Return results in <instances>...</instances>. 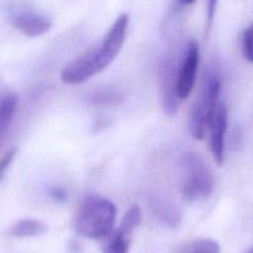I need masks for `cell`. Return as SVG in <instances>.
I'll list each match as a JSON object with an SVG mask.
<instances>
[{
	"instance_id": "3",
	"label": "cell",
	"mask_w": 253,
	"mask_h": 253,
	"mask_svg": "<svg viewBox=\"0 0 253 253\" xmlns=\"http://www.w3.org/2000/svg\"><path fill=\"white\" fill-rule=\"evenodd\" d=\"M181 191L187 201H198L209 198L215 187L212 171L201 155L187 152L181 162Z\"/></svg>"
},
{
	"instance_id": "14",
	"label": "cell",
	"mask_w": 253,
	"mask_h": 253,
	"mask_svg": "<svg viewBox=\"0 0 253 253\" xmlns=\"http://www.w3.org/2000/svg\"><path fill=\"white\" fill-rule=\"evenodd\" d=\"M187 253H220V245L210 238H201L190 246Z\"/></svg>"
},
{
	"instance_id": "8",
	"label": "cell",
	"mask_w": 253,
	"mask_h": 253,
	"mask_svg": "<svg viewBox=\"0 0 253 253\" xmlns=\"http://www.w3.org/2000/svg\"><path fill=\"white\" fill-rule=\"evenodd\" d=\"M227 108L226 104L220 101L209 124L210 149L217 165H222L225 162V134L227 130Z\"/></svg>"
},
{
	"instance_id": "18",
	"label": "cell",
	"mask_w": 253,
	"mask_h": 253,
	"mask_svg": "<svg viewBox=\"0 0 253 253\" xmlns=\"http://www.w3.org/2000/svg\"><path fill=\"white\" fill-rule=\"evenodd\" d=\"M48 195L56 203H66L69 200V193L63 186H52L48 189Z\"/></svg>"
},
{
	"instance_id": "6",
	"label": "cell",
	"mask_w": 253,
	"mask_h": 253,
	"mask_svg": "<svg viewBox=\"0 0 253 253\" xmlns=\"http://www.w3.org/2000/svg\"><path fill=\"white\" fill-rule=\"evenodd\" d=\"M200 51L196 41H189L185 46L182 58L180 61L179 77H177V94L181 101L190 96L195 84L196 74H198Z\"/></svg>"
},
{
	"instance_id": "1",
	"label": "cell",
	"mask_w": 253,
	"mask_h": 253,
	"mask_svg": "<svg viewBox=\"0 0 253 253\" xmlns=\"http://www.w3.org/2000/svg\"><path fill=\"white\" fill-rule=\"evenodd\" d=\"M128 24H129L128 14L119 15L101 42L92 46L81 56L63 67L61 72L62 82L66 84H84L94 75L107 69L123 47Z\"/></svg>"
},
{
	"instance_id": "17",
	"label": "cell",
	"mask_w": 253,
	"mask_h": 253,
	"mask_svg": "<svg viewBox=\"0 0 253 253\" xmlns=\"http://www.w3.org/2000/svg\"><path fill=\"white\" fill-rule=\"evenodd\" d=\"M16 153H18V149L16 148H11L9 149L3 157L0 158V181L3 180V177L5 176L6 171L9 170L10 165L13 164L14 159L16 157Z\"/></svg>"
},
{
	"instance_id": "16",
	"label": "cell",
	"mask_w": 253,
	"mask_h": 253,
	"mask_svg": "<svg viewBox=\"0 0 253 253\" xmlns=\"http://www.w3.org/2000/svg\"><path fill=\"white\" fill-rule=\"evenodd\" d=\"M242 52L246 60L253 63V23L242 34Z\"/></svg>"
},
{
	"instance_id": "12",
	"label": "cell",
	"mask_w": 253,
	"mask_h": 253,
	"mask_svg": "<svg viewBox=\"0 0 253 253\" xmlns=\"http://www.w3.org/2000/svg\"><path fill=\"white\" fill-rule=\"evenodd\" d=\"M129 251V236L121 230L112 231L106 237L102 252L103 253H128Z\"/></svg>"
},
{
	"instance_id": "2",
	"label": "cell",
	"mask_w": 253,
	"mask_h": 253,
	"mask_svg": "<svg viewBox=\"0 0 253 253\" xmlns=\"http://www.w3.org/2000/svg\"><path fill=\"white\" fill-rule=\"evenodd\" d=\"M116 205L101 195H87L80 204L75 216V230L89 240L106 238L116 223Z\"/></svg>"
},
{
	"instance_id": "11",
	"label": "cell",
	"mask_w": 253,
	"mask_h": 253,
	"mask_svg": "<svg viewBox=\"0 0 253 253\" xmlns=\"http://www.w3.org/2000/svg\"><path fill=\"white\" fill-rule=\"evenodd\" d=\"M47 232V226L40 220L35 218H23L14 223L9 230V235L16 238L36 237Z\"/></svg>"
},
{
	"instance_id": "5",
	"label": "cell",
	"mask_w": 253,
	"mask_h": 253,
	"mask_svg": "<svg viewBox=\"0 0 253 253\" xmlns=\"http://www.w3.org/2000/svg\"><path fill=\"white\" fill-rule=\"evenodd\" d=\"M10 21L16 30L29 38H39L47 33L52 21L46 15L31 10L26 6H14L10 10Z\"/></svg>"
},
{
	"instance_id": "4",
	"label": "cell",
	"mask_w": 253,
	"mask_h": 253,
	"mask_svg": "<svg viewBox=\"0 0 253 253\" xmlns=\"http://www.w3.org/2000/svg\"><path fill=\"white\" fill-rule=\"evenodd\" d=\"M220 79L216 75H208L190 114V133L195 139H203L205 137L211 117L220 102Z\"/></svg>"
},
{
	"instance_id": "19",
	"label": "cell",
	"mask_w": 253,
	"mask_h": 253,
	"mask_svg": "<svg viewBox=\"0 0 253 253\" xmlns=\"http://www.w3.org/2000/svg\"><path fill=\"white\" fill-rule=\"evenodd\" d=\"M216 6H217V0H208V30H210V26L215 18Z\"/></svg>"
},
{
	"instance_id": "20",
	"label": "cell",
	"mask_w": 253,
	"mask_h": 253,
	"mask_svg": "<svg viewBox=\"0 0 253 253\" xmlns=\"http://www.w3.org/2000/svg\"><path fill=\"white\" fill-rule=\"evenodd\" d=\"M196 0H177V3L180 4L181 6H189V5H193L195 3Z\"/></svg>"
},
{
	"instance_id": "9",
	"label": "cell",
	"mask_w": 253,
	"mask_h": 253,
	"mask_svg": "<svg viewBox=\"0 0 253 253\" xmlns=\"http://www.w3.org/2000/svg\"><path fill=\"white\" fill-rule=\"evenodd\" d=\"M150 208L155 217L159 218L163 223L169 227H177L181 221V212L179 209L170 201L162 198H153L150 201Z\"/></svg>"
},
{
	"instance_id": "13",
	"label": "cell",
	"mask_w": 253,
	"mask_h": 253,
	"mask_svg": "<svg viewBox=\"0 0 253 253\" xmlns=\"http://www.w3.org/2000/svg\"><path fill=\"white\" fill-rule=\"evenodd\" d=\"M140 221H142V211L138 206H132L124 215L119 230L126 233V236H129L139 226Z\"/></svg>"
},
{
	"instance_id": "10",
	"label": "cell",
	"mask_w": 253,
	"mask_h": 253,
	"mask_svg": "<svg viewBox=\"0 0 253 253\" xmlns=\"http://www.w3.org/2000/svg\"><path fill=\"white\" fill-rule=\"evenodd\" d=\"M18 109V97L13 92L4 94L0 98V143L8 134Z\"/></svg>"
},
{
	"instance_id": "7",
	"label": "cell",
	"mask_w": 253,
	"mask_h": 253,
	"mask_svg": "<svg viewBox=\"0 0 253 253\" xmlns=\"http://www.w3.org/2000/svg\"><path fill=\"white\" fill-rule=\"evenodd\" d=\"M177 56L170 55L165 60L162 75V101L163 108L168 116H174L179 109L181 99L177 94V77H179L180 61Z\"/></svg>"
},
{
	"instance_id": "15",
	"label": "cell",
	"mask_w": 253,
	"mask_h": 253,
	"mask_svg": "<svg viewBox=\"0 0 253 253\" xmlns=\"http://www.w3.org/2000/svg\"><path fill=\"white\" fill-rule=\"evenodd\" d=\"M121 98V94L114 89H101L92 96V101L94 104H103V106L118 103Z\"/></svg>"
},
{
	"instance_id": "21",
	"label": "cell",
	"mask_w": 253,
	"mask_h": 253,
	"mask_svg": "<svg viewBox=\"0 0 253 253\" xmlns=\"http://www.w3.org/2000/svg\"><path fill=\"white\" fill-rule=\"evenodd\" d=\"M247 253H253V246H252V247L250 248V250H248V252H247Z\"/></svg>"
}]
</instances>
